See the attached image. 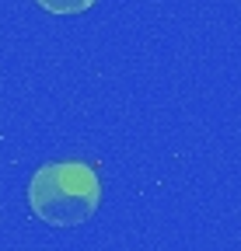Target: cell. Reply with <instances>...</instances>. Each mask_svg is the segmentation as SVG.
<instances>
[{"instance_id": "cell-1", "label": "cell", "mask_w": 241, "mask_h": 251, "mask_svg": "<svg viewBox=\"0 0 241 251\" xmlns=\"http://www.w3.org/2000/svg\"><path fill=\"white\" fill-rule=\"evenodd\" d=\"M102 202L98 171L84 161L42 164L28 181V206L49 227H77L91 220Z\"/></svg>"}, {"instance_id": "cell-2", "label": "cell", "mask_w": 241, "mask_h": 251, "mask_svg": "<svg viewBox=\"0 0 241 251\" xmlns=\"http://www.w3.org/2000/svg\"><path fill=\"white\" fill-rule=\"evenodd\" d=\"M35 4L49 14H59V18H70V14H84L95 0H35Z\"/></svg>"}]
</instances>
